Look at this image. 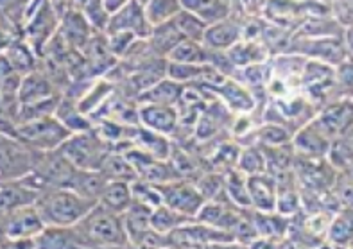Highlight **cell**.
Wrapping results in <instances>:
<instances>
[{
	"label": "cell",
	"instance_id": "cell-1",
	"mask_svg": "<svg viewBox=\"0 0 353 249\" xmlns=\"http://www.w3.org/2000/svg\"><path fill=\"white\" fill-rule=\"evenodd\" d=\"M95 205V201L67 187L41 190L34 201L45 226H76Z\"/></svg>",
	"mask_w": 353,
	"mask_h": 249
},
{
	"label": "cell",
	"instance_id": "cell-2",
	"mask_svg": "<svg viewBox=\"0 0 353 249\" xmlns=\"http://www.w3.org/2000/svg\"><path fill=\"white\" fill-rule=\"evenodd\" d=\"M85 248H130L122 214L97 203L85 217L76 224Z\"/></svg>",
	"mask_w": 353,
	"mask_h": 249
},
{
	"label": "cell",
	"instance_id": "cell-3",
	"mask_svg": "<svg viewBox=\"0 0 353 249\" xmlns=\"http://www.w3.org/2000/svg\"><path fill=\"white\" fill-rule=\"evenodd\" d=\"M58 149L76 169L81 170H99L108 152L112 151L110 143L99 137L95 129L72 133Z\"/></svg>",
	"mask_w": 353,
	"mask_h": 249
},
{
	"label": "cell",
	"instance_id": "cell-4",
	"mask_svg": "<svg viewBox=\"0 0 353 249\" xmlns=\"http://www.w3.org/2000/svg\"><path fill=\"white\" fill-rule=\"evenodd\" d=\"M70 135L72 133L63 126V122L52 115L26 121L14 131V137L18 140H22L23 143L40 152L58 149Z\"/></svg>",
	"mask_w": 353,
	"mask_h": 249
},
{
	"label": "cell",
	"instance_id": "cell-5",
	"mask_svg": "<svg viewBox=\"0 0 353 249\" xmlns=\"http://www.w3.org/2000/svg\"><path fill=\"white\" fill-rule=\"evenodd\" d=\"M59 20H61V14L50 0H41L34 11L27 17L22 27L23 36L34 54L41 56L45 52L49 41L58 34Z\"/></svg>",
	"mask_w": 353,
	"mask_h": 249
},
{
	"label": "cell",
	"instance_id": "cell-6",
	"mask_svg": "<svg viewBox=\"0 0 353 249\" xmlns=\"http://www.w3.org/2000/svg\"><path fill=\"white\" fill-rule=\"evenodd\" d=\"M38 155L34 156V149L18 138H0V181L26 178L31 172Z\"/></svg>",
	"mask_w": 353,
	"mask_h": 249
},
{
	"label": "cell",
	"instance_id": "cell-7",
	"mask_svg": "<svg viewBox=\"0 0 353 249\" xmlns=\"http://www.w3.org/2000/svg\"><path fill=\"white\" fill-rule=\"evenodd\" d=\"M157 187L160 190L163 205L176 210L179 214L188 215V217L196 219L197 212L205 205V197L201 196L196 183H192L190 179L179 178L174 181L163 183V185H157Z\"/></svg>",
	"mask_w": 353,
	"mask_h": 249
},
{
	"label": "cell",
	"instance_id": "cell-8",
	"mask_svg": "<svg viewBox=\"0 0 353 249\" xmlns=\"http://www.w3.org/2000/svg\"><path fill=\"white\" fill-rule=\"evenodd\" d=\"M43 226V221L32 203V205L18 206L6 214L2 232L13 244H18V242H32V237Z\"/></svg>",
	"mask_w": 353,
	"mask_h": 249
},
{
	"label": "cell",
	"instance_id": "cell-9",
	"mask_svg": "<svg viewBox=\"0 0 353 249\" xmlns=\"http://www.w3.org/2000/svg\"><path fill=\"white\" fill-rule=\"evenodd\" d=\"M117 31H125L134 34L140 40H148L149 34L152 31V26L148 22L145 13H143V6L137 0H131L124 8L110 14L108 20L106 31L104 32H117Z\"/></svg>",
	"mask_w": 353,
	"mask_h": 249
},
{
	"label": "cell",
	"instance_id": "cell-10",
	"mask_svg": "<svg viewBox=\"0 0 353 249\" xmlns=\"http://www.w3.org/2000/svg\"><path fill=\"white\" fill-rule=\"evenodd\" d=\"M139 124L145 129L170 137V135L176 133L179 126L178 110L174 106H169V104L140 103Z\"/></svg>",
	"mask_w": 353,
	"mask_h": 249
},
{
	"label": "cell",
	"instance_id": "cell-11",
	"mask_svg": "<svg viewBox=\"0 0 353 249\" xmlns=\"http://www.w3.org/2000/svg\"><path fill=\"white\" fill-rule=\"evenodd\" d=\"M58 32L70 49L85 50V47L88 45L90 38L94 36L95 31L79 9L68 8L61 14Z\"/></svg>",
	"mask_w": 353,
	"mask_h": 249
},
{
	"label": "cell",
	"instance_id": "cell-12",
	"mask_svg": "<svg viewBox=\"0 0 353 249\" xmlns=\"http://www.w3.org/2000/svg\"><path fill=\"white\" fill-rule=\"evenodd\" d=\"M242 38H244V27L228 17L221 20V22L210 23L206 27L205 36H203V45L208 50L226 52L230 47H233Z\"/></svg>",
	"mask_w": 353,
	"mask_h": 249
},
{
	"label": "cell",
	"instance_id": "cell-13",
	"mask_svg": "<svg viewBox=\"0 0 353 249\" xmlns=\"http://www.w3.org/2000/svg\"><path fill=\"white\" fill-rule=\"evenodd\" d=\"M250 206L255 212H274L276 210V183L269 172L246 176Z\"/></svg>",
	"mask_w": 353,
	"mask_h": 249
},
{
	"label": "cell",
	"instance_id": "cell-14",
	"mask_svg": "<svg viewBox=\"0 0 353 249\" xmlns=\"http://www.w3.org/2000/svg\"><path fill=\"white\" fill-rule=\"evenodd\" d=\"M32 248L38 249H74L85 248V242L76 226H43L32 237Z\"/></svg>",
	"mask_w": 353,
	"mask_h": 249
},
{
	"label": "cell",
	"instance_id": "cell-15",
	"mask_svg": "<svg viewBox=\"0 0 353 249\" xmlns=\"http://www.w3.org/2000/svg\"><path fill=\"white\" fill-rule=\"evenodd\" d=\"M215 94L223 99V103L228 106V110L232 112H237L241 115H246V113L253 112L256 106V101L251 94V90L246 85H242L241 81L230 79V77H224L219 85L212 88Z\"/></svg>",
	"mask_w": 353,
	"mask_h": 249
},
{
	"label": "cell",
	"instance_id": "cell-16",
	"mask_svg": "<svg viewBox=\"0 0 353 249\" xmlns=\"http://www.w3.org/2000/svg\"><path fill=\"white\" fill-rule=\"evenodd\" d=\"M330 146V138L323 133L318 126L309 121L300 128V131L292 138V147L298 156H309V158H325Z\"/></svg>",
	"mask_w": 353,
	"mask_h": 249
},
{
	"label": "cell",
	"instance_id": "cell-17",
	"mask_svg": "<svg viewBox=\"0 0 353 249\" xmlns=\"http://www.w3.org/2000/svg\"><path fill=\"white\" fill-rule=\"evenodd\" d=\"M151 212L152 208H149L148 205L131 201V205L122 214L125 233H128L130 244L134 248H139L142 237L151 230Z\"/></svg>",
	"mask_w": 353,
	"mask_h": 249
},
{
	"label": "cell",
	"instance_id": "cell-18",
	"mask_svg": "<svg viewBox=\"0 0 353 249\" xmlns=\"http://www.w3.org/2000/svg\"><path fill=\"white\" fill-rule=\"evenodd\" d=\"M131 143L134 147H139L140 151H143L148 156L154 158V160H169L170 155H172V146L169 142V137L142 128V126L133 129Z\"/></svg>",
	"mask_w": 353,
	"mask_h": 249
},
{
	"label": "cell",
	"instance_id": "cell-19",
	"mask_svg": "<svg viewBox=\"0 0 353 249\" xmlns=\"http://www.w3.org/2000/svg\"><path fill=\"white\" fill-rule=\"evenodd\" d=\"M54 95L56 94H54L52 83L47 77L36 74L34 70L29 72L18 86V99L22 104L40 103V101L52 99Z\"/></svg>",
	"mask_w": 353,
	"mask_h": 249
},
{
	"label": "cell",
	"instance_id": "cell-20",
	"mask_svg": "<svg viewBox=\"0 0 353 249\" xmlns=\"http://www.w3.org/2000/svg\"><path fill=\"white\" fill-rule=\"evenodd\" d=\"M179 2L185 11L199 17L208 26L230 17L228 0H179Z\"/></svg>",
	"mask_w": 353,
	"mask_h": 249
},
{
	"label": "cell",
	"instance_id": "cell-21",
	"mask_svg": "<svg viewBox=\"0 0 353 249\" xmlns=\"http://www.w3.org/2000/svg\"><path fill=\"white\" fill-rule=\"evenodd\" d=\"M185 85H179L176 81L169 79V77H161L160 81H157L151 88H148L145 92L139 95L140 103H154V104H169V106H174L178 104L179 97L183 94Z\"/></svg>",
	"mask_w": 353,
	"mask_h": 249
},
{
	"label": "cell",
	"instance_id": "cell-22",
	"mask_svg": "<svg viewBox=\"0 0 353 249\" xmlns=\"http://www.w3.org/2000/svg\"><path fill=\"white\" fill-rule=\"evenodd\" d=\"M325 239L330 246L336 248H350L353 241L352 208H341L339 214L332 215L330 223L325 232Z\"/></svg>",
	"mask_w": 353,
	"mask_h": 249
},
{
	"label": "cell",
	"instance_id": "cell-23",
	"mask_svg": "<svg viewBox=\"0 0 353 249\" xmlns=\"http://www.w3.org/2000/svg\"><path fill=\"white\" fill-rule=\"evenodd\" d=\"M181 40H183V36L179 34V31L174 27V23L165 22V23H160V26L152 27L151 34H149L148 38V43L158 58L167 59L170 50L174 49L176 45H178Z\"/></svg>",
	"mask_w": 353,
	"mask_h": 249
},
{
	"label": "cell",
	"instance_id": "cell-24",
	"mask_svg": "<svg viewBox=\"0 0 353 249\" xmlns=\"http://www.w3.org/2000/svg\"><path fill=\"white\" fill-rule=\"evenodd\" d=\"M99 172L103 174L108 181L131 183L139 178V176H137V170H134L133 165L130 163V160L125 158L124 152H115V151L108 152V156L104 158Z\"/></svg>",
	"mask_w": 353,
	"mask_h": 249
},
{
	"label": "cell",
	"instance_id": "cell-25",
	"mask_svg": "<svg viewBox=\"0 0 353 249\" xmlns=\"http://www.w3.org/2000/svg\"><path fill=\"white\" fill-rule=\"evenodd\" d=\"M226 54H228V58L232 59V63L237 68L264 63L265 58H268V50L264 49V45L250 40H239L233 47L226 50Z\"/></svg>",
	"mask_w": 353,
	"mask_h": 249
},
{
	"label": "cell",
	"instance_id": "cell-26",
	"mask_svg": "<svg viewBox=\"0 0 353 249\" xmlns=\"http://www.w3.org/2000/svg\"><path fill=\"white\" fill-rule=\"evenodd\" d=\"M131 183L128 181H108L103 194L99 197V203L106 208L113 210L117 214H124L125 208L131 205Z\"/></svg>",
	"mask_w": 353,
	"mask_h": 249
},
{
	"label": "cell",
	"instance_id": "cell-27",
	"mask_svg": "<svg viewBox=\"0 0 353 249\" xmlns=\"http://www.w3.org/2000/svg\"><path fill=\"white\" fill-rule=\"evenodd\" d=\"M325 158L336 170L352 169V131L350 129L332 138Z\"/></svg>",
	"mask_w": 353,
	"mask_h": 249
},
{
	"label": "cell",
	"instance_id": "cell-28",
	"mask_svg": "<svg viewBox=\"0 0 353 249\" xmlns=\"http://www.w3.org/2000/svg\"><path fill=\"white\" fill-rule=\"evenodd\" d=\"M210 58V50L206 49L201 41L181 40L167 56L169 61L190 63V65H205Z\"/></svg>",
	"mask_w": 353,
	"mask_h": 249
},
{
	"label": "cell",
	"instance_id": "cell-29",
	"mask_svg": "<svg viewBox=\"0 0 353 249\" xmlns=\"http://www.w3.org/2000/svg\"><path fill=\"white\" fill-rule=\"evenodd\" d=\"M192 221H196V219L179 214V212L169 208V206L163 205V203H161L160 206H157V208H152L151 212V228L154 232L163 233V235L172 232V230H176V228L183 226V224L192 223Z\"/></svg>",
	"mask_w": 353,
	"mask_h": 249
},
{
	"label": "cell",
	"instance_id": "cell-30",
	"mask_svg": "<svg viewBox=\"0 0 353 249\" xmlns=\"http://www.w3.org/2000/svg\"><path fill=\"white\" fill-rule=\"evenodd\" d=\"M181 9L183 8L179 0H148L143 4V13L152 27L170 22Z\"/></svg>",
	"mask_w": 353,
	"mask_h": 249
},
{
	"label": "cell",
	"instance_id": "cell-31",
	"mask_svg": "<svg viewBox=\"0 0 353 249\" xmlns=\"http://www.w3.org/2000/svg\"><path fill=\"white\" fill-rule=\"evenodd\" d=\"M170 22L174 23V27L179 31V34L183 36V40H192V41H201L203 36H205L206 27L208 23H205L199 17L188 13L185 9H181L178 14H176Z\"/></svg>",
	"mask_w": 353,
	"mask_h": 249
},
{
	"label": "cell",
	"instance_id": "cell-32",
	"mask_svg": "<svg viewBox=\"0 0 353 249\" xmlns=\"http://www.w3.org/2000/svg\"><path fill=\"white\" fill-rule=\"evenodd\" d=\"M34 0H0V17L9 26L23 27L27 17L32 13Z\"/></svg>",
	"mask_w": 353,
	"mask_h": 249
},
{
	"label": "cell",
	"instance_id": "cell-33",
	"mask_svg": "<svg viewBox=\"0 0 353 249\" xmlns=\"http://www.w3.org/2000/svg\"><path fill=\"white\" fill-rule=\"evenodd\" d=\"M34 50L27 45V41L17 40L6 47V58L9 59L14 72H32L34 68Z\"/></svg>",
	"mask_w": 353,
	"mask_h": 249
},
{
	"label": "cell",
	"instance_id": "cell-34",
	"mask_svg": "<svg viewBox=\"0 0 353 249\" xmlns=\"http://www.w3.org/2000/svg\"><path fill=\"white\" fill-rule=\"evenodd\" d=\"M239 170L246 176H255V174L268 172V161L259 147H248L239 156Z\"/></svg>",
	"mask_w": 353,
	"mask_h": 249
},
{
	"label": "cell",
	"instance_id": "cell-35",
	"mask_svg": "<svg viewBox=\"0 0 353 249\" xmlns=\"http://www.w3.org/2000/svg\"><path fill=\"white\" fill-rule=\"evenodd\" d=\"M131 196H133V201L143 203L149 208H157L161 205V196L157 185H151V183L142 181L139 178L131 181Z\"/></svg>",
	"mask_w": 353,
	"mask_h": 249
},
{
	"label": "cell",
	"instance_id": "cell-36",
	"mask_svg": "<svg viewBox=\"0 0 353 249\" xmlns=\"http://www.w3.org/2000/svg\"><path fill=\"white\" fill-rule=\"evenodd\" d=\"M256 137L260 138V142L264 143V147H280L285 146L287 140L291 138V131L287 126H278L276 122H269L262 129L256 131Z\"/></svg>",
	"mask_w": 353,
	"mask_h": 249
},
{
	"label": "cell",
	"instance_id": "cell-37",
	"mask_svg": "<svg viewBox=\"0 0 353 249\" xmlns=\"http://www.w3.org/2000/svg\"><path fill=\"white\" fill-rule=\"evenodd\" d=\"M352 0H332L330 13L343 29L352 27Z\"/></svg>",
	"mask_w": 353,
	"mask_h": 249
},
{
	"label": "cell",
	"instance_id": "cell-38",
	"mask_svg": "<svg viewBox=\"0 0 353 249\" xmlns=\"http://www.w3.org/2000/svg\"><path fill=\"white\" fill-rule=\"evenodd\" d=\"M128 2H131V0H103V6H104V9H106L108 14H113L115 11H119L121 8H124Z\"/></svg>",
	"mask_w": 353,
	"mask_h": 249
},
{
	"label": "cell",
	"instance_id": "cell-39",
	"mask_svg": "<svg viewBox=\"0 0 353 249\" xmlns=\"http://www.w3.org/2000/svg\"><path fill=\"white\" fill-rule=\"evenodd\" d=\"M137 2H140V4L143 6V4H145V2H148V0H137Z\"/></svg>",
	"mask_w": 353,
	"mask_h": 249
}]
</instances>
